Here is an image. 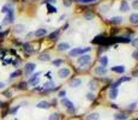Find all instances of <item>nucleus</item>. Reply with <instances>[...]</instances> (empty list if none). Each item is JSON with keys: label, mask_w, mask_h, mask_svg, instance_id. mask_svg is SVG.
<instances>
[{"label": "nucleus", "mask_w": 138, "mask_h": 120, "mask_svg": "<svg viewBox=\"0 0 138 120\" xmlns=\"http://www.w3.org/2000/svg\"><path fill=\"white\" fill-rule=\"evenodd\" d=\"M91 48L90 47H85V48H73L72 51H70V55L71 56H77V55H80V54H84V53L89 52Z\"/></svg>", "instance_id": "nucleus-1"}, {"label": "nucleus", "mask_w": 138, "mask_h": 120, "mask_svg": "<svg viewBox=\"0 0 138 120\" xmlns=\"http://www.w3.org/2000/svg\"><path fill=\"white\" fill-rule=\"evenodd\" d=\"M61 104L63 106H65V107L68 109V112L72 113V112H75V106H73V103H72L70 100H67V99H61Z\"/></svg>", "instance_id": "nucleus-2"}, {"label": "nucleus", "mask_w": 138, "mask_h": 120, "mask_svg": "<svg viewBox=\"0 0 138 120\" xmlns=\"http://www.w3.org/2000/svg\"><path fill=\"white\" fill-rule=\"evenodd\" d=\"M91 60V56L89 55V54H83V55H80V58H78V64L80 65V66H83V65H87L90 63Z\"/></svg>", "instance_id": "nucleus-3"}, {"label": "nucleus", "mask_w": 138, "mask_h": 120, "mask_svg": "<svg viewBox=\"0 0 138 120\" xmlns=\"http://www.w3.org/2000/svg\"><path fill=\"white\" fill-rule=\"evenodd\" d=\"M35 68H36V65L34 63H28V64H25L24 72H25V75H31L32 72L35 71Z\"/></svg>", "instance_id": "nucleus-4"}, {"label": "nucleus", "mask_w": 138, "mask_h": 120, "mask_svg": "<svg viewBox=\"0 0 138 120\" xmlns=\"http://www.w3.org/2000/svg\"><path fill=\"white\" fill-rule=\"evenodd\" d=\"M13 18H15V13H13V10L12 11H10L5 16V18H4V20H3V24H10V23H12L13 22Z\"/></svg>", "instance_id": "nucleus-5"}, {"label": "nucleus", "mask_w": 138, "mask_h": 120, "mask_svg": "<svg viewBox=\"0 0 138 120\" xmlns=\"http://www.w3.org/2000/svg\"><path fill=\"white\" fill-rule=\"evenodd\" d=\"M70 70L67 67H63V68H60L59 70V72H58V75H59V77L60 78H66V77H68L70 76Z\"/></svg>", "instance_id": "nucleus-6"}, {"label": "nucleus", "mask_w": 138, "mask_h": 120, "mask_svg": "<svg viewBox=\"0 0 138 120\" xmlns=\"http://www.w3.org/2000/svg\"><path fill=\"white\" fill-rule=\"evenodd\" d=\"M36 107L41 108V109H48V108L51 107V104H49V102H47V101H40L39 103L36 104Z\"/></svg>", "instance_id": "nucleus-7"}, {"label": "nucleus", "mask_w": 138, "mask_h": 120, "mask_svg": "<svg viewBox=\"0 0 138 120\" xmlns=\"http://www.w3.org/2000/svg\"><path fill=\"white\" fill-rule=\"evenodd\" d=\"M41 75V72H37V73H35L34 76H31V78L29 79V83L31 84V85H35V84L39 83V76Z\"/></svg>", "instance_id": "nucleus-8"}, {"label": "nucleus", "mask_w": 138, "mask_h": 120, "mask_svg": "<svg viewBox=\"0 0 138 120\" xmlns=\"http://www.w3.org/2000/svg\"><path fill=\"white\" fill-rule=\"evenodd\" d=\"M23 49H24V52L28 53V54H31V53L35 52V49L32 48V46H31V44H29V43L23 44Z\"/></svg>", "instance_id": "nucleus-9"}, {"label": "nucleus", "mask_w": 138, "mask_h": 120, "mask_svg": "<svg viewBox=\"0 0 138 120\" xmlns=\"http://www.w3.org/2000/svg\"><path fill=\"white\" fill-rule=\"evenodd\" d=\"M70 48V44L67 43V42H61V43L58 44V49H59L60 52H63V51H67Z\"/></svg>", "instance_id": "nucleus-10"}, {"label": "nucleus", "mask_w": 138, "mask_h": 120, "mask_svg": "<svg viewBox=\"0 0 138 120\" xmlns=\"http://www.w3.org/2000/svg\"><path fill=\"white\" fill-rule=\"evenodd\" d=\"M118 94H119V90H118L117 88L110 89V90H109V97L112 99V100L117 99V97H118Z\"/></svg>", "instance_id": "nucleus-11"}, {"label": "nucleus", "mask_w": 138, "mask_h": 120, "mask_svg": "<svg viewBox=\"0 0 138 120\" xmlns=\"http://www.w3.org/2000/svg\"><path fill=\"white\" fill-rule=\"evenodd\" d=\"M47 34V30L46 29H43V28H41V29H37L35 32H34V35L35 36H37V37H41V36H44Z\"/></svg>", "instance_id": "nucleus-12"}, {"label": "nucleus", "mask_w": 138, "mask_h": 120, "mask_svg": "<svg viewBox=\"0 0 138 120\" xmlns=\"http://www.w3.org/2000/svg\"><path fill=\"white\" fill-rule=\"evenodd\" d=\"M70 84H71L72 88H78V87H80V84H82V80L75 78V79H72L71 82H70Z\"/></svg>", "instance_id": "nucleus-13"}, {"label": "nucleus", "mask_w": 138, "mask_h": 120, "mask_svg": "<svg viewBox=\"0 0 138 120\" xmlns=\"http://www.w3.org/2000/svg\"><path fill=\"white\" fill-rule=\"evenodd\" d=\"M39 60H41V61H48V60H51V55L47 54V53H41L39 55Z\"/></svg>", "instance_id": "nucleus-14"}, {"label": "nucleus", "mask_w": 138, "mask_h": 120, "mask_svg": "<svg viewBox=\"0 0 138 120\" xmlns=\"http://www.w3.org/2000/svg\"><path fill=\"white\" fill-rule=\"evenodd\" d=\"M24 29H25V27H24L23 24H17L16 27H15V32L16 34H20V32L24 31Z\"/></svg>", "instance_id": "nucleus-15"}, {"label": "nucleus", "mask_w": 138, "mask_h": 120, "mask_svg": "<svg viewBox=\"0 0 138 120\" xmlns=\"http://www.w3.org/2000/svg\"><path fill=\"white\" fill-rule=\"evenodd\" d=\"M99 118H100L99 113H90L87 116V120H99Z\"/></svg>", "instance_id": "nucleus-16"}, {"label": "nucleus", "mask_w": 138, "mask_h": 120, "mask_svg": "<svg viewBox=\"0 0 138 120\" xmlns=\"http://www.w3.org/2000/svg\"><path fill=\"white\" fill-rule=\"evenodd\" d=\"M130 10V6H129V4H127L126 1H122L121 5H120V11L122 12H127Z\"/></svg>", "instance_id": "nucleus-17"}, {"label": "nucleus", "mask_w": 138, "mask_h": 120, "mask_svg": "<svg viewBox=\"0 0 138 120\" xmlns=\"http://www.w3.org/2000/svg\"><path fill=\"white\" fill-rule=\"evenodd\" d=\"M130 22L132 24H138V13H132V15H131Z\"/></svg>", "instance_id": "nucleus-18"}, {"label": "nucleus", "mask_w": 138, "mask_h": 120, "mask_svg": "<svg viewBox=\"0 0 138 120\" xmlns=\"http://www.w3.org/2000/svg\"><path fill=\"white\" fill-rule=\"evenodd\" d=\"M112 71L117 72V73H122L125 71V67L124 66H114V67H112Z\"/></svg>", "instance_id": "nucleus-19"}, {"label": "nucleus", "mask_w": 138, "mask_h": 120, "mask_svg": "<svg viewBox=\"0 0 138 120\" xmlns=\"http://www.w3.org/2000/svg\"><path fill=\"white\" fill-rule=\"evenodd\" d=\"M100 64H101V66H103V67H106L107 65H108V59H107V56H101L99 59Z\"/></svg>", "instance_id": "nucleus-20"}, {"label": "nucleus", "mask_w": 138, "mask_h": 120, "mask_svg": "<svg viewBox=\"0 0 138 120\" xmlns=\"http://www.w3.org/2000/svg\"><path fill=\"white\" fill-rule=\"evenodd\" d=\"M95 71H96V73H97V75H105V73L107 72V68L103 67V66H99V67H96V70H95Z\"/></svg>", "instance_id": "nucleus-21"}, {"label": "nucleus", "mask_w": 138, "mask_h": 120, "mask_svg": "<svg viewBox=\"0 0 138 120\" xmlns=\"http://www.w3.org/2000/svg\"><path fill=\"white\" fill-rule=\"evenodd\" d=\"M121 22H122L121 17H113V18H110V23L112 24H120Z\"/></svg>", "instance_id": "nucleus-22"}, {"label": "nucleus", "mask_w": 138, "mask_h": 120, "mask_svg": "<svg viewBox=\"0 0 138 120\" xmlns=\"http://www.w3.org/2000/svg\"><path fill=\"white\" fill-rule=\"evenodd\" d=\"M114 118L117 120H126L127 119V115L125 113H120V114H115Z\"/></svg>", "instance_id": "nucleus-23"}, {"label": "nucleus", "mask_w": 138, "mask_h": 120, "mask_svg": "<svg viewBox=\"0 0 138 120\" xmlns=\"http://www.w3.org/2000/svg\"><path fill=\"white\" fill-rule=\"evenodd\" d=\"M55 87V83L54 82H52V80H49V82H46L43 85V88L44 89H52V88H54Z\"/></svg>", "instance_id": "nucleus-24"}, {"label": "nucleus", "mask_w": 138, "mask_h": 120, "mask_svg": "<svg viewBox=\"0 0 138 120\" xmlns=\"http://www.w3.org/2000/svg\"><path fill=\"white\" fill-rule=\"evenodd\" d=\"M105 41H106V37H105V36H97V37H96L93 42H94V43H101V42H102V43H103Z\"/></svg>", "instance_id": "nucleus-25"}, {"label": "nucleus", "mask_w": 138, "mask_h": 120, "mask_svg": "<svg viewBox=\"0 0 138 120\" xmlns=\"http://www.w3.org/2000/svg\"><path fill=\"white\" fill-rule=\"evenodd\" d=\"M59 119H60V115L58 113H53V114H51L49 118H48V120H59Z\"/></svg>", "instance_id": "nucleus-26"}, {"label": "nucleus", "mask_w": 138, "mask_h": 120, "mask_svg": "<svg viewBox=\"0 0 138 120\" xmlns=\"http://www.w3.org/2000/svg\"><path fill=\"white\" fill-rule=\"evenodd\" d=\"M10 11H12V8L8 7V6H6V5H5V6H3V8H1V12H3V13H6V15H7Z\"/></svg>", "instance_id": "nucleus-27"}, {"label": "nucleus", "mask_w": 138, "mask_h": 120, "mask_svg": "<svg viewBox=\"0 0 138 120\" xmlns=\"http://www.w3.org/2000/svg\"><path fill=\"white\" fill-rule=\"evenodd\" d=\"M47 8H48V12H49V13H55V12L58 11V10H56L54 6H52V5H47Z\"/></svg>", "instance_id": "nucleus-28"}, {"label": "nucleus", "mask_w": 138, "mask_h": 120, "mask_svg": "<svg viewBox=\"0 0 138 120\" xmlns=\"http://www.w3.org/2000/svg\"><path fill=\"white\" fill-rule=\"evenodd\" d=\"M20 73H22V71H20V70H17V71H15V72H12L11 73V78H16V77H18L20 75Z\"/></svg>", "instance_id": "nucleus-29"}, {"label": "nucleus", "mask_w": 138, "mask_h": 120, "mask_svg": "<svg viewBox=\"0 0 138 120\" xmlns=\"http://www.w3.org/2000/svg\"><path fill=\"white\" fill-rule=\"evenodd\" d=\"M64 61H63V59H56V60H54V61H53V65H54V66H60V65L63 64Z\"/></svg>", "instance_id": "nucleus-30"}, {"label": "nucleus", "mask_w": 138, "mask_h": 120, "mask_svg": "<svg viewBox=\"0 0 138 120\" xmlns=\"http://www.w3.org/2000/svg\"><path fill=\"white\" fill-rule=\"evenodd\" d=\"M18 89L25 90V89H27V83H25V82H22V83H19V84H18Z\"/></svg>", "instance_id": "nucleus-31"}, {"label": "nucleus", "mask_w": 138, "mask_h": 120, "mask_svg": "<svg viewBox=\"0 0 138 120\" xmlns=\"http://www.w3.org/2000/svg\"><path fill=\"white\" fill-rule=\"evenodd\" d=\"M87 99L89 101H93L95 99V95L93 94V92H88V94H87Z\"/></svg>", "instance_id": "nucleus-32"}, {"label": "nucleus", "mask_w": 138, "mask_h": 120, "mask_svg": "<svg viewBox=\"0 0 138 120\" xmlns=\"http://www.w3.org/2000/svg\"><path fill=\"white\" fill-rule=\"evenodd\" d=\"M84 18L88 20H90L94 18V13H87V15H84Z\"/></svg>", "instance_id": "nucleus-33"}, {"label": "nucleus", "mask_w": 138, "mask_h": 120, "mask_svg": "<svg viewBox=\"0 0 138 120\" xmlns=\"http://www.w3.org/2000/svg\"><path fill=\"white\" fill-rule=\"evenodd\" d=\"M59 35V31H55V32H52L51 35H49V39H52V40H55V37Z\"/></svg>", "instance_id": "nucleus-34"}, {"label": "nucleus", "mask_w": 138, "mask_h": 120, "mask_svg": "<svg viewBox=\"0 0 138 120\" xmlns=\"http://www.w3.org/2000/svg\"><path fill=\"white\" fill-rule=\"evenodd\" d=\"M131 44H132L134 48H138V39H134V40L131 41Z\"/></svg>", "instance_id": "nucleus-35"}, {"label": "nucleus", "mask_w": 138, "mask_h": 120, "mask_svg": "<svg viewBox=\"0 0 138 120\" xmlns=\"http://www.w3.org/2000/svg\"><path fill=\"white\" fill-rule=\"evenodd\" d=\"M132 7L136 8V10H138V0H134L133 3H132Z\"/></svg>", "instance_id": "nucleus-36"}, {"label": "nucleus", "mask_w": 138, "mask_h": 120, "mask_svg": "<svg viewBox=\"0 0 138 120\" xmlns=\"http://www.w3.org/2000/svg\"><path fill=\"white\" fill-rule=\"evenodd\" d=\"M65 95H66V91H65V90H60L59 91V96L61 97V99H64V96Z\"/></svg>", "instance_id": "nucleus-37"}, {"label": "nucleus", "mask_w": 138, "mask_h": 120, "mask_svg": "<svg viewBox=\"0 0 138 120\" xmlns=\"http://www.w3.org/2000/svg\"><path fill=\"white\" fill-rule=\"evenodd\" d=\"M56 0H43V4H47V5H49L51 3H55Z\"/></svg>", "instance_id": "nucleus-38"}, {"label": "nucleus", "mask_w": 138, "mask_h": 120, "mask_svg": "<svg viewBox=\"0 0 138 120\" xmlns=\"http://www.w3.org/2000/svg\"><path fill=\"white\" fill-rule=\"evenodd\" d=\"M96 0H82L83 4H89V3H95Z\"/></svg>", "instance_id": "nucleus-39"}, {"label": "nucleus", "mask_w": 138, "mask_h": 120, "mask_svg": "<svg viewBox=\"0 0 138 120\" xmlns=\"http://www.w3.org/2000/svg\"><path fill=\"white\" fill-rule=\"evenodd\" d=\"M18 108H19V106H17V107L12 108L11 111H10V113H11V114H13V113H16V112H17V109H18Z\"/></svg>", "instance_id": "nucleus-40"}, {"label": "nucleus", "mask_w": 138, "mask_h": 120, "mask_svg": "<svg viewBox=\"0 0 138 120\" xmlns=\"http://www.w3.org/2000/svg\"><path fill=\"white\" fill-rule=\"evenodd\" d=\"M64 5H65V6H70V5H71V1H70V0H64Z\"/></svg>", "instance_id": "nucleus-41"}, {"label": "nucleus", "mask_w": 138, "mask_h": 120, "mask_svg": "<svg viewBox=\"0 0 138 120\" xmlns=\"http://www.w3.org/2000/svg\"><path fill=\"white\" fill-rule=\"evenodd\" d=\"M134 106H136V103H131L130 106H129V109H130V111H133V109H134Z\"/></svg>", "instance_id": "nucleus-42"}, {"label": "nucleus", "mask_w": 138, "mask_h": 120, "mask_svg": "<svg viewBox=\"0 0 138 120\" xmlns=\"http://www.w3.org/2000/svg\"><path fill=\"white\" fill-rule=\"evenodd\" d=\"M132 56H133L134 59H138V51H136V52H133V54H132Z\"/></svg>", "instance_id": "nucleus-43"}, {"label": "nucleus", "mask_w": 138, "mask_h": 120, "mask_svg": "<svg viewBox=\"0 0 138 120\" xmlns=\"http://www.w3.org/2000/svg\"><path fill=\"white\" fill-rule=\"evenodd\" d=\"M132 77H138V70H137V71H133V73H132Z\"/></svg>", "instance_id": "nucleus-44"}, {"label": "nucleus", "mask_w": 138, "mask_h": 120, "mask_svg": "<svg viewBox=\"0 0 138 120\" xmlns=\"http://www.w3.org/2000/svg\"><path fill=\"white\" fill-rule=\"evenodd\" d=\"M5 96H6V97H10V96H11V92H10V91H5Z\"/></svg>", "instance_id": "nucleus-45"}, {"label": "nucleus", "mask_w": 138, "mask_h": 120, "mask_svg": "<svg viewBox=\"0 0 138 120\" xmlns=\"http://www.w3.org/2000/svg\"><path fill=\"white\" fill-rule=\"evenodd\" d=\"M5 87V83H3V82H0V89H3Z\"/></svg>", "instance_id": "nucleus-46"}, {"label": "nucleus", "mask_w": 138, "mask_h": 120, "mask_svg": "<svg viewBox=\"0 0 138 120\" xmlns=\"http://www.w3.org/2000/svg\"><path fill=\"white\" fill-rule=\"evenodd\" d=\"M6 34H7V31H6V32H3V34H1V32H0V37H4V36L6 35Z\"/></svg>", "instance_id": "nucleus-47"}, {"label": "nucleus", "mask_w": 138, "mask_h": 120, "mask_svg": "<svg viewBox=\"0 0 138 120\" xmlns=\"http://www.w3.org/2000/svg\"><path fill=\"white\" fill-rule=\"evenodd\" d=\"M73 1H82V0H73Z\"/></svg>", "instance_id": "nucleus-48"}, {"label": "nucleus", "mask_w": 138, "mask_h": 120, "mask_svg": "<svg viewBox=\"0 0 138 120\" xmlns=\"http://www.w3.org/2000/svg\"><path fill=\"white\" fill-rule=\"evenodd\" d=\"M1 106H3V103H1V102H0V107H1Z\"/></svg>", "instance_id": "nucleus-49"}, {"label": "nucleus", "mask_w": 138, "mask_h": 120, "mask_svg": "<svg viewBox=\"0 0 138 120\" xmlns=\"http://www.w3.org/2000/svg\"><path fill=\"white\" fill-rule=\"evenodd\" d=\"M0 30H1V25H0Z\"/></svg>", "instance_id": "nucleus-50"}]
</instances>
